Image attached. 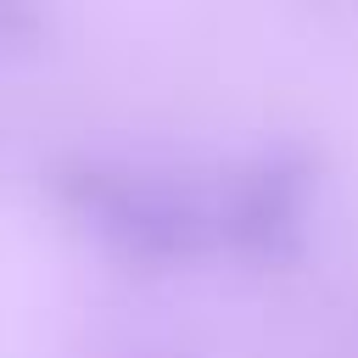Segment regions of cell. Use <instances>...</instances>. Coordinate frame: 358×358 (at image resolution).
<instances>
[{
    "mask_svg": "<svg viewBox=\"0 0 358 358\" xmlns=\"http://www.w3.org/2000/svg\"><path fill=\"white\" fill-rule=\"evenodd\" d=\"M50 201L117 263L129 268H190L218 252L213 235V196L185 185L179 173L67 151L45 168Z\"/></svg>",
    "mask_w": 358,
    "mask_h": 358,
    "instance_id": "obj_1",
    "label": "cell"
},
{
    "mask_svg": "<svg viewBox=\"0 0 358 358\" xmlns=\"http://www.w3.org/2000/svg\"><path fill=\"white\" fill-rule=\"evenodd\" d=\"M207 196H213L218 252L257 263V268L296 263L308 246V224H313L319 157L302 145L252 151L246 162L218 173V190H207Z\"/></svg>",
    "mask_w": 358,
    "mask_h": 358,
    "instance_id": "obj_2",
    "label": "cell"
},
{
    "mask_svg": "<svg viewBox=\"0 0 358 358\" xmlns=\"http://www.w3.org/2000/svg\"><path fill=\"white\" fill-rule=\"evenodd\" d=\"M45 39V0H0V50H34Z\"/></svg>",
    "mask_w": 358,
    "mask_h": 358,
    "instance_id": "obj_3",
    "label": "cell"
}]
</instances>
